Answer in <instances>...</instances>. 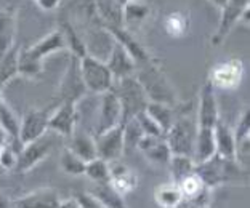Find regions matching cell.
<instances>
[{
  "label": "cell",
  "instance_id": "1",
  "mask_svg": "<svg viewBox=\"0 0 250 208\" xmlns=\"http://www.w3.org/2000/svg\"><path fill=\"white\" fill-rule=\"evenodd\" d=\"M196 173L208 189H217L221 186H247L249 168L242 167L237 160L221 159L213 155L202 164L196 165Z\"/></svg>",
  "mask_w": 250,
  "mask_h": 208
},
{
  "label": "cell",
  "instance_id": "2",
  "mask_svg": "<svg viewBox=\"0 0 250 208\" xmlns=\"http://www.w3.org/2000/svg\"><path fill=\"white\" fill-rule=\"evenodd\" d=\"M66 43L60 29H55L27 48L18 50V76L26 78H36L42 74L43 61L60 50H64Z\"/></svg>",
  "mask_w": 250,
  "mask_h": 208
},
{
  "label": "cell",
  "instance_id": "3",
  "mask_svg": "<svg viewBox=\"0 0 250 208\" xmlns=\"http://www.w3.org/2000/svg\"><path fill=\"white\" fill-rule=\"evenodd\" d=\"M135 78L146 93L147 101L173 106V108L178 104L177 92H175L173 85L167 78L166 72L161 69V66L152 58L147 63L136 67Z\"/></svg>",
  "mask_w": 250,
  "mask_h": 208
},
{
  "label": "cell",
  "instance_id": "4",
  "mask_svg": "<svg viewBox=\"0 0 250 208\" xmlns=\"http://www.w3.org/2000/svg\"><path fill=\"white\" fill-rule=\"evenodd\" d=\"M197 133L196 114L191 112H177V117L164 134V139L168 146L172 155H188L192 157L194 141Z\"/></svg>",
  "mask_w": 250,
  "mask_h": 208
},
{
  "label": "cell",
  "instance_id": "5",
  "mask_svg": "<svg viewBox=\"0 0 250 208\" xmlns=\"http://www.w3.org/2000/svg\"><path fill=\"white\" fill-rule=\"evenodd\" d=\"M111 90L116 93L119 103L122 106V123L133 119L138 112L145 111L146 104L149 103L135 76L114 80V85Z\"/></svg>",
  "mask_w": 250,
  "mask_h": 208
},
{
  "label": "cell",
  "instance_id": "6",
  "mask_svg": "<svg viewBox=\"0 0 250 208\" xmlns=\"http://www.w3.org/2000/svg\"><path fill=\"white\" fill-rule=\"evenodd\" d=\"M79 69H81V77L87 88V93L103 95L109 92L114 85V78L106 63L95 56L85 55L83 58L79 59Z\"/></svg>",
  "mask_w": 250,
  "mask_h": 208
},
{
  "label": "cell",
  "instance_id": "7",
  "mask_svg": "<svg viewBox=\"0 0 250 208\" xmlns=\"http://www.w3.org/2000/svg\"><path fill=\"white\" fill-rule=\"evenodd\" d=\"M56 136H58V134L47 132L43 136L21 146V149L18 151V160H16L15 171L27 173V171H31L32 168H36L39 164H42V162L53 152V149L56 146Z\"/></svg>",
  "mask_w": 250,
  "mask_h": 208
},
{
  "label": "cell",
  "instance_id": "8",
  "mask_svg": "<svg viewBox=\"0 0 250 208\" xmlns=\"http://www.w3.org/2000/svg\"><path fill=\"white\" fill-rule=\"evenodd\" d=\"M85 95H87V88H85L82 77H81L79 58L71 55L69 63H67V67H66V72L60 82L58 92L55 95V101H56V104H61V103L77 104Z\"/></svg>",
  "mask_w": 250,
  "mask_h": 208
},
{
  "label": "cell",
  "instance_id": "9",
  "mask_svg": "<svg viewBox=\"0 0 250 208\" xmlns=\"http://www.w3.org/2000/svg\"><path fill=\"white\" fill-rule=\"evenodd\" d=\"M244 77V64L239 58H229L215 64L210 71L207 82L215 90H236Z\"/></svg>",
  "mask_w": 250,
  "mask_h": 208
},
{
  "label": "cell",
  "instance_id": "10",
  "mask_svg": "<svg viewBox=\"0 0 250 208\" xmlns=\"http://www.w3.org/2000/svg\"><path fill=\"white\" fill-rule=\"evenodd\" d=\"M119 125H122V106L119 103L116 93L112 92V90H109V92L101 95L95 133L101 134L104 132L112 130V128H116Z\"/></svg>",
  "mask_w": 250,
  "mask_h": 208
},
{
  "label": "cell",
  "instance_id": "11",
  "mask_svg": "<svg viewBox=\"0 0 250 208\" xmlns=\"http://www.w3.org/2000/svg\"><path fill=\"white\" fill-rule=\"evenodd\" d=\"M249 2L250 0H228L226 2L225 7L221 8L218 27L212 37L213 45L223 43L225 38L228 37V34L232 31V27L242 21L244 13L249 10Z\"/></svg>",
  "mask_w": 250,
  "mask_h": 208
},
{
  "label": "cell",
  "instance_id": "12",
  "mask_svg": "<svg viewBox=\"0 0 250 208\" xmlns=\"http://www.w3.org/2000/svg\"><path fill=\"white\" fill-rule=\"evenodd\" d=\"M215 90L208 82H206L199 92V101L196 109V122L201 128H215L220 120L218 101Z\"/></svg>",
  "mask_w": 250,
  "mask_h": 208
},
{
  "label": "cell",
  "instance_id": "13",
  "mask_svg": "<svg viewBox=\"0 0 250 208\" xmlns=\"http://www.w3.org/2000/svg\"><path fill=\"white\" fill-rule=\"evenodd\" d=\"M48 109H31L26 112L20 122V133H18V143L20 146H24L34 139L43 136L48 132Z\"/></svg>",
  "mask_w": 250,
  "mask_h": 208
},
{
  "label": "cell",
  "instance_id": "14",
  "mask_svg": "<svg viewBox=\"0 0 250 208\" xmlns=\"http://www.w3.org/2000/svg\"><path fill=\"white\" fill-rule=\"evenodd\" d=\"M95 144H96V155H98L100 159L106 160L107 164L117 162L122 157V154L125 152L124 127L119 125L109 132L96 134Z\"/></svg>",
  "mask_w": 250,
  "mask_h": 208
},
{
  "label": "cell",
  "instance_id": "15",
  "mask_svg": "<svg viewBox=\"0 0 250 208\" xmlns=\"http://www.w3.org/2000/svg\"><path fill=\"white\" fill-rule=\"evenodd\" d=\"M77 104L61 103L56 104V108L50 112L48 117V132H52L58 136L71 138L76 133L77 123Z\"/></svg>",
  "mask_w": 250,
  "mask_h": 208
},
{
  "label": "cell",
  "instance_id": "16",
  "mask_svg": "<svg viewBox=\"0 0 250 208\" xmlns=\"http://www.w3.org/2000/svg\"><path fill=\"white\" fill-rule=\"evenodd\" d=\"M178 184V188L183 194V199L186 202H191V204L201 205V207H207L210 208V202H212V189H208L201 176L197 175L196 170L188 175L186 178L181 179Z\"/></svg>",
  "mask_w": 250,
  "mask_h": 208
},
{
  "label": "cell",
  "instance_id": "17",
  "mask_svg": "<svg viewBox=\"0 0 250 208\" xmlns=\"http://www.w3.org/2000/svg\"><path fill=\"white\" fill-rule=\"evenodd\" d=\"M13 208H58L61 204L60 192L53 188H39L18 199L11 200Z\"/></svg>",
  "mask_w": 250,
  "mask_h": 208
},
{
  "label": "cell",
  "instance_id": "18",
  "mask_svg": "<svg viewBox=\"0 0 250 208\" xmlns=\"http://www.w3.org/2000/svg\"><path fill=\"white\" fill-rule=\"evenodd\" d=\"M106 66L111 71L114 80H121L125 77H132L136 72V63L130 56V53L125 50L119 42H114L112 50L109 52V56L106 58Z\"/></svg>",
  "mask_w": 250,
  "mask_h": 208
},
{
  "label": "cell",
  "instance_id": "19",
  "mask_svg": "<svg viewBox=\"0 0 250 208\" xmlns=\"http://www.w3.org/2000/svg\"><path fill=\"white\" fill-rule=\"evenodd\" d=\"M107 184L121 195H128L138 188V175L130 167L121 162H111L109 164V179Z\"/></svg>",
  "mask_w": 250,
  "mask_h": 208
},
{
  "label": "cell",
  "instance_id": "20",
  "mask_svg": "<svg viewBox=\"0 0 250 208\" xmlns=\"http://www.w3.org/2000/svg\"><path fill=\"white\" fill-rule=\"evenodd\" d=\"M136 149L146 157L147 162H151L154 165H167L170 157H172V152H170L164 136L143 134L138 144H136Z\"/></svg>",
  "mask_w": 250,
  "mask_h": 208
},
{
  "label": "cell",
  "instance_id": "21",
  "mask_svg": "<svg viewBox=\"0 0 250 208\" xmlns=\"http://www.w3.org/2000/svg\"><path fill=\"white\" fill-rule=\"evenodd\" d=\"M215 132V155L221 159L236 160V141L232 128L226 125L223 120H218V123L213 128Z\"/></svg>",
  "mask_w": 250,
  "mask_h": 208
},
{
  "label": "cell",
  "instance_id": "22",
  "mask_svg": "<svg viewBox=\"0 0 250 208\" xmlns=\"http://www.w3.org/2000/svg\"><path fill=\"white\" fill-rule=\"evenodd\" d=\"M215 155V132L213 128H201L197 127L194 151H192V160L199 165L202 162L212 159Z\"/></svg>",
  "mask_w": 250,
  "mask_h": 208
},
{
  "label": "cell",
  "instance_id": "23",
  "mask_svg": "<svg viewBox=\"0 0 250 208\" xmlns=\"http://www.w3.org/2000/svg\"><path fill=\"white\" fill-rule=\"evenodd\" d=\"M154 200L159 208H177L185 202L177 183H162L154 189Z\"/></svg>",
  "mask_w": 250,
  "mask_h": 208
},
{
  "label": "cell",
  "instance_id": "24",
  "mask_svg": "<svg viewBox=\"0 0 250 208\" xmlns=\"http://www.w3.org/2000/svg\"><path fill=\"white\" fill-rule=\"evenodd\" d=\"M66 148L77 157H81L83 162H90L98 157L96 155L95 138L88 133H74L69 138V144Z\"/></svg>",
  "mask_w": 250,
  "mask_h": 208
},
{
  "label": "cell",
  "instance_id": "25",
  "mask_svg": "<svg viewBox=\"0 0 250 208\" xmlns=\"http://www.w3.org/2000/svg\"><path fill=\"white\" fill-rule=\"evenodd\" d=\"M16 16L13 11L0 7V55L15 47Z\"/></svg>",
  "mask_w": 250,
  "mask_h": 208
},
{
  "label": "cell",
  "instance_id": "26",
  "mask_svg": "<svg viewBox=\"0 0 250 208\" xmlns=\"http://www.w3.org/2000/svg\"><path fill=\"white\" fill-rule=\"evenodd\" d=\"M145 112L147 115L154 120L159 128L162 130V133L166 134V132L172 127V123L177 117V106H167V104H162V103H147Z\"/></svg>",
  "mask_w": 250,
  "mask_h": 208
},
{
  "label": "cell",
  "instance_id": "27",
  "mask_svg": "<svg viewBox=\"0 0 250 208\" xmlns=\"http://www.w3.org/2000/svg\"><path fill=\"white\" fill-rule=\"evenodd\" d=\"M151 10L149 7H146L143 3L133 2L125 5L122 8V15H121V26L125 31L135 29V27H140L145 22V19L149 16Z\"/></svg>",
  "mask_w": 250,
  "mask_h": 208
},
{
  "label": "cell",
  "instance_id": "28",
  "mask_svg": "<svg viewBox=\"0 0 250 208\" xmlns=\"http://www.w3.org/2000/svg\"><path fill=\"white\" fill-rule=\"evenodd\" d=\"M164 31L170 38H181L189 31V16L183 11H172L164 18Z\"/></svg>",
  "mask_w": 250,
  "mask_h": 208
},
{
  "label": "cell",
  "instance_id": "29",
  "mask_svg": "<svg viewBox=\"0 0 250 208\" xmlns=\"http://www.w3.org/2000/svg\"><path fill=\"white\" fill-rule=\"evenodd\" d=\"M167 167L170 170V181L173 183H180L181 179L196 170L194 160H192V157L188 155H172Z\"/></svg>",
  "mask_w": 250,
  "mask_h": 208
},
{
  "label": "cell",
  "instance_id": "30",
  "mask_svg": "<svg viewBox=\"0 0 250 208\" xmlns=\"http://www.w3.org/2000/svg\"><path fill=\"white\" fill-rule=\"evenodd\" d=\"M90 194L98 199L104 208H128L127 202H125V199H124V195L116 192V190L112 189L107 183L106 184H96V188Z\"/></svg>",
  "mask_w": 250,
  "mask_h": 208
},
{
  "label": "cell",
  "instance_id": "31",
  "mask_svg": "<svg viewBox=\"0 0 250 208\" xmlns=\"http://www.w3.org/2000/svg\"><path fill=\"white\" fill-rule=\"evenodd\" d=\"M20 122L21 119L16 115V112L2 99V103H0V128H2V130L11 138V141H15V143H18Z\"/></svg>",
  "mask_w": 250,
  "mask_h": 208
},
{
  "label": "cell",
  "instance_id": "32",
  "mask_svg": "<svg viewBox=\"0 0 250 208\" xmlns=\"http://www.w3.org/2000/svg\"><path fill=\"white\" fill-rule=\"evenodd\" d=\"M61 34H62V38H64V43H66V48L71 50L72 56L76 58H83L87 55V48H85V42L83 38L79 36L77 31L74 29V26L69 24V22H62L61 24Z\"/></svg>",
  "mask_w": 250,
  "mask_h": 208
},
{
  "label": "cell",
  "instance_id": "33",
  "mask_svg": "<svg viewBox=\"0 0 250 208\" xmlns=\"http://www.w3.org/2000/svg\"><path fill=\"white\" fill-rule=\"evenodd\" d=\"M87 162H83L81 157H77L69 149L64 148L60 155V168L69 176H83Z\"/></svg>",
  "mask_w": 250,
  "mask_h": 208
},
{
  "label": "cell",
  "instance_id": "34",
  "mask_svg": "<svg viewBox=\"0 0 250 208\" xmlns=\"http://www.w3.org/2000/svg\"><path fill=\"white\" fill-rule=\"evenodd\" d=\"M85 176L95 184H106L107 179H109V164L106 160L100 159V157H96V159L87 162Z\"/></svg>",
  "mask_w": 250,
  "mask_h": 208
},
{
  "label": "cell",
  "instance_id": "35",
  "mask_svg": "<svg viewBox=\"0 0 250 208\" xmlns=\"http://www.w3.org/2000/svg\"><path fill=\"white\" fill-rule=\"evenodd\" d=\"M124 127V144H125V151L127 149H136V144L143 136V132L138 125V122L135 119H130L125 123H122Z\"/></svg>",
  "mask_w": 250,
  "mask_h": 208
},
{
  "label": "cell",
  "instance_id": "36",
  "mask_svg": "<svg viewBox=\"0 0 250 208\" xmlns=\"http://www.w3.org/2000/svg\"><path fill=\"white\" fill-rule=\"evenodd\" d=\"M133 119L138 122V125L141 128V132H143V134H149V136H164V133H162L161 128H159V125L146 114L145 111L138 112Z\"/></svg>",
  "mask_w": 250,
  "mask_h": 208
},
{
  "label": "cell",
  "instance_id": "37",
  "mask_svg": "<svg viewBox=\"0 0 250 208\" xmlns=\"http://www.w3.org/2000/svg\"><path fill=\"white\" fill-rule=\"evenodd\" d=\"M16 143H11L0 149V167L5 170H15L16 160H18V151L15 148Z\"/></svg>",
  "mask_w": 250,
  "mask_h": 208
},
{
  "label": "cell",
  "instance_id": "38",
  "mask_svg": "<svg viewBox=\"0 0 250 208\" xmlns=\"http://www.w3.org/2000/svg\"><path fill=\"white\" fill-rule=\"evenodd\" d=\"M74 197H76V200L79 202V205L82 208H104L101 205V202L96 197H93L90 192H79L74 195Z\"/></svg>",
  "mask_w": 250,
  "mask_h": 208
},
{
  "label": "cell",
  "instance_id": "39",
  "mask_svg": "<svg viewBox=\"0 0 250 208\" xmlns=\"http://www.w3.org/2000/svg\"><path fill=\"white\" fill-rule=\"evenodd\" d=\"M36 3L45 11H53L61 5V0H36Z\"/></svg>",
  "mask_w": 250,
  "mask_h": 208
},
{
  "label": "cell",
  "instance_id": "40",
  "mask_svg": "<svg viewBox=\"0 0 250 208\" xmlns=\"http://www.w3.org/2000/svg\"><path fill=\"white\" fill-rule=\"evenodd\" d=\"M58 208H82V207L79 205V202L76 200V197H71V199L61 200V204H60Z\"/></svg>",
  "mask_w": 250,
  "mask_h": 208
},
{
  "label": "cell",
  "instance_id": "41",
  "mask_svg": "<svg viewBox=\"0 0 250 208\" xmlns=\"http://www.w3.org/2000/svg\"><path fill=\"white\" fill-rule=\"evenodd\" d=\"M11 143H15V141H11V138H10L8 134L2 130V128H0V149L5 148V146L11 144ZM16 144H18V143H16Z\"/></svg>",
  "mask_w": 250,
  "mask_h": 208
},
{
  "label": "cell",
  "instance_id": "42",
  "mask_svg": "<svg viewBox=\"0 0 250 208\" xmlns=\"http://www.w3.org/2000/svg\"><path fill=\"white\" fill-rule=\"evenodd\" d=\"M0 208H13V204H11V199L5 197L3 194H0Z\"/></svg>",
  "mask_w": 250,
  "mask_h": 208
},
{
  "label": "cell",
  "instance_id": "43",
  "mask_svg": "<svg viewBox=\"0 0 250 208\" xmlns=\"http://www.w3.org/2000/svg\"><path fill=\"white\" fill-rule=\"evenodd\" d=\"M119 8H124L125 5H128V3H133V2H136V0H112Z\"/></svg>",
  "mask_w": 250,
  "mask_h": 208
},
{
  "label": "cell",
  "instance_id": "44",
  "mask_svg": "<svg viewBox=\"0 0 250 208\" xmlns=\"http://www.w3.org/2000/svg\"><path fill=\"white\" fill-rule=\"evenodd\" d=\"M177 208H207V207H201V205H196V204H191V202H183L180 207H177Z\"/></svg>",
  "mask_w": 250,
  "mask_h": 208
},
{
  "label": "cell",
  "instance_id": "45",
  "mask_svg": "<svg viewBox=\"0 0 250 208\" xmlns=\"http://www.w3.org/2000/svg\"><path fill=\"white\" fill-rule=\"evenodd\" d=\"M210 2H212V3L215 5V7H218V8L221 10V8H223L225 5H226V2H228V0H210Z\"/></svg>",
  "mask_w": 250,
  "mask_h": 208
}]
</instances>
